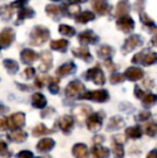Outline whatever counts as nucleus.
Returning <instances> with one entry per match:
<instances>
[{"instance_id":"obj_5","label":"nucleus","mask_w":157,"mask_h":158,"mask_svg":"<svg viewBox=\"0 0 157 158\" xmlns=\"http://www.w3.org/2000/svg\"><path fill=\"white\" fill-rule=\"evenodd\" d=\"M85 87H84L83 83L80 81H72L69 83V85L66 88V95L68 97H72L76 98L78 96H81L82 93L84 92Z\"/></svg>"},{"instance_id":"obj_1","label":"nucleus","mask_w":157,"mask_h":158,"mask_svg":"<svg viewBox=\"0 0 157 158\" xmlns=\"http://www.w3.org/2000/svg\"><path fill=\"white\" fill-rule=\"evenodd\" d=\"M50 38V30L44 26H36L30 32V43L32 45H41Z\"/></svg>"},{"instance_id":"obj_54","label":"nucleus","mask_w":157,"mask_h":158,"mask_svg":"<svg viewBox=\"0 0 157 158\" xmlns=\"http://www.w3.org/2000/svg\"><path fill=\"white\" fill-rule=\"evenodd\" d=\"M151 44H152V45H154V46H157V35H156V37H154L153 39H152Z\"/></svg>"},{"instance_id":"obj_43","label":"nucleus","mask_w":157,"mask_h":158,"mask_svg":"<svg viewBox=\"0 0 157 158\" xmlns=\"http://www.w3.org/2000/svg\"><path fill=\"white\" fill-rule=\"evenodd\" d=\"M124 75L123 74H119V73H115L111 77V83L112 84H118L121 83V82L124 81Z\"/></svg>"},{"instance_id":"obj_10","label":"nucleus","mask_w":157,"mask_h":158,"mask_svg":"<svg viewBox=\"0 0 157 158\" xmlns=\"http://www.w3.org/2000/svg\"><path fill=\"white\" fill-rule=\"evenodd\" d=\"M92 6L96 13L100 15H105L107 14L110 11V6L108 4L107 0H93L92 1Z\"/></svg>"},{"instance_id":"obj_29","label":"nucleus","mask_w":157,"mask_h":158,"mask_svg":"<svg viewBox=\"0 0 157 158\" xmlns=\"http://www.w3.org/2000/svg\"><path fill=\"white\" fill-rule=\"evenodd\" d=\"M58 30L61 35H66V37H73V35H76V29H74L73 27H71V26L65 25V24L59 25Z\"/></svg>"},{"instance_id":"obj_57","label":"nucleus","mask_w":157,"mask_h":158,"mask_svg":"<svg viewBox=\"0 0 157 158\" xmlns=\"http://www.w3.org/2000/svg\"><path fill=\"white\" fill-rule=\"evenodd\" d=\"M53 1H60V0H53Z\"/></svg>"},{"instance_id":"obj_38","label":"nucleus","mask_w":157,"mask_h":158,"mask_svg":"<svg viewBox=\"0 0 157 158\" xmlns=\"http://www.w3.org/2000/svg\"><path fill=\"white\" fill-rule=\"evenodd\" d=\"M8 146L4 140L0 139V156H3L4 158H8L9 156H11V153L8 152Z\"/></svg>"},{"instance_id":"obj_6","label":"nucleus","mask_w":157,"mask_h":158,"mask_svg":"<svg viewBox=\"0 0 157 158\" xmlns=\"http://www.w3.org/2000/svg\"><path fill=\"white\" fill-rule=\"evenodd\" d=\"M141 44H142V38L138 35H132L126 40L125 44H124V46H123V50L125 51L126 53L131 52V51H134L136 48L140 46Z\"/></svg>"},{"instance_id":"obj_2","label":"nucleus","mask_w":157,"mask_h":158,"mask_svg":"<svg viewBox=\"0 0 157 158\" xmlns=\"http://www.w3.org/2000/svg\"><path fill=\"white\" fill-rule=\"evenodd\" d=\"M85 77L87 80H92L97 85H102L105 82L103 72L99 67H94V68L89 69V70L85 73Z\"/></svg>"},{"instance_id":"obj_16","label":"nucleus","mask_w":157,"mask_h":158,"mask_svg":"<svg viewBox=\"0 0 157 158\" xmlns=\"http://www.w3.org/2000/svg\"><path fill=\"white\" fill-rule=\"evenodd\" d=\"M58 124L64 132H69L70 129L73 126V118L70 115H64V116H61L59 118Z\"/></svg>"},{"instance_id":"obj_15","label":"nucleus","mask_w":157,"mask_h":158,"mask_svg":"<svg viewBox=\"0 0 157 158\" xmlns=\"http://www.w3.org/2000/svg\"><path fill=\"white\" fill-rule=\"evenodd\" d=\"M38 57H39L38 54H37L36 52H34L32 50H30V48H25V50H23L21 53V58L25 64L34 63L35 60L38 59Z\"/></svg>"},{"instance_id":"obj_36","label":"nucleus","mask_w":157,"mask_h":158,"mask_svg":"<svg viewBox=\"0 0 157 158\" xmlns=\"http://www.w3.org/2000/svg\"><path fill=\"white\" fill-rule=\"evenodd\" d=\"M53 79H51L48 75L44 74V75H39L38 77L36 79V81H35V85H37L38 87H43L45 84H48V82H51Z\"/></svg>"},{"instance_id":"obj_23","label":"nucleus","mask_w":157,"mask_h":158,"mask_svg":"<svg viewBox=\"0 0 157 158\" xmlns=\"http://www.w3.org/2000/svg\"><path fill=\"white\" fill-rule=\"evenodd\" d=\"M95 19V14L90 11H84L81 14H79L76 17V22L79 24H86L87 22H90Z\"/></svg>"},{"instance_id":"obj_20","label":"nucleus","mask_w":157,"mask_h":158,"mask_svg":"<svg viewBox=\"0 0 157 158\" xmlns=\"http://www.w3.org/2000/svg\"><path fill=\"white\" fill-rule=\"evenodd\" d=\"M54 145H55V142L52 139H50V138H46V139H42L39 142L38 145H37V148H38L40 152H48V151L52 150Z\"/></svg>"},{"instance_id":"obj_25","label":"nucleus","mask_w":157,"mask_h":158,"mask_svg":"<svg viewBox=\"0 0 157 158\" xmlns=\"http://www.w3.org/2000/svg\"><path fill=\"white\" fill-rule=\"evenodd\" d=\"M32 106L35 108H38V109H41V108H44L46 106V99L42 94L40 93H37V94H34L32 95Z\"/></svg>"},{"instance_id":"obj_53","label":"nucleus","mask_w":157,"mask_h":158,"mask_svg":"<svg viewBox=\"0 0 157 158\" xmlns=\"http://www.w3.org/2000/svg\"><path fill=\"white\" fill-rule=\"evenodd\" d=\"M70 3L72 4H79V3H83V2H86L87 0H68Z\"/></svg>"},{"instance_id":"obj_39","label":"nucleus","mask_w":157,"mask_h":158,"mask_svg":"<svg viewBox=\"0 0 157 158\" xmlns=\"http://www.w3.org/2000/svg\"><path fill=\"white\" fill-rule=\"evenodd\" d=\"M113 153H114V156L116 158H123L124 156V150H123V146L122 144H114L113 145Z\"/></svg>"},{"instance_id":"obj_41","label":"nucleus","mask_w":157,"mask_h":158,"mask_svg":"<svg viewBox=\"0 0 157 158\" xmlns=\"http://www.w3.org/2000/svg\"><path fill=\"white\" fill-rule=\"evenodd\" d=\"M145 51H142V52H140V53H138V54H136L134 56V58H132V63L134 64H139V63H142V60H143V58H144V56L147 54H145Z\"/></svg>"},{"instance_id":"obj_52","label":"nucleus","mask_w":157,"mask_h":158,"mask_svg":"<svg viewBox=\"0 0 157 158\" xmlns=\"http://www.w3.org/2000/svg\"><path fill=\"white\" fill-rule=\"evenodd\" d=\"M147 158H157V151H152L147 154Z\"/></svg>"},{"instance_id":"obj_7","label":"nucleus","mask_w":157,"mask_h":158,"mask_svg":"<svg viewBox=\"0 0 157 158\" xmlns=\"http://www.w3.org/2000/svg\"><path fill=\"white\" fill-rule=\"evenodd\" d=\"M78 40L82 45H87V44H95L96 42H98V37L92 30H85L80 33Z\"/></svg>"},{"instance_id":"obj_26","label":"nucleus","mask_w":157,"mask_h":158,"mask_svg":"<svg viewBox=\"0 0 157 158\" xmlns=\"http://www.w3.org/2000/svg\"><path fill=\"white\" fill-rule=\"evenodd\" d=\"M68 48V41L64 39L59 40H54V41L51 42V48L55 51H63L65 52L66 48Z\"/></svg>"},{"instance_id":"obj_11","label":"nucleus","mask_w":157,"mask_h":158,"mask_svg":"<svg viewBox=\"0 0 157 158\" xmlns=\"http://www.w3.org/2000/svg\"><path fill=\"white\" fill-rule=\"evenodd\" d=\"M143 75H144V72H143L142 69L136 68V67H130L125 71L124 77H127L130 81H138V80L142 79Z\"/></svg>"},{"instance_id":"obj_27","label":"nucleus","mask_w":157,"mask_h":158,"mask_svg":"<svg viewBox=\"0 0 157 158\" xmlns=\"http://www.w3.org/2000/svg\"><path fill=\"white\" fill-rule=\"evenodd\" d=\"M3 66L6 67V69L8 70V72L11 73V74H14V73H16L17 71H19V64H17L15 60H13V59H4V60H3Z\"/></svg>"},{"instance_id":"obj_18","label":"nucleus","mask_w":157,"mask_h":158,"mask_svg":"<svg viewBox=\"0 0 157 158\" xmlns=\"http://www.w3.org/2000/svg\"><path fill=\"white\" fill-rule=\"evenodd\" d=\"M74 71H76V64L73 63H67L59 67L57 69L56 73L58 77H66V75H69L71 73H73Z\"/></svg>"},{"instance_id":"obj_33","label":"nucleus","mask_w":157,"mask_h":158,"mask_svg":"<svg viewBox=\"0 0 157 158\" xmlns=\"http://www.w3.org/2000/svg\"><path fill=\"white\" fill-rule=\"evenodd\" d=\"M51 132H52V130H50V129H48L44 125L40 124L36 128H34L32 135H34L35 137H40V135H48V133H51Z\"/></svg>"},{"instance_id":"obj_17","label":"nucleus","mask_w":157,"mask_h":158,"mask_svg":"<svg viewBox=\"0 0 157 158\" xmlns=\"http://www.w3.org/2000/svg\"><path fill=\"white\" fill-rule=\"evenodd\" d=\"M35 15V11L32 10L29 6H23L19 10L17 13V21H16V25H19V22H22L25 19H31Z\"/></svg>"},{"instance_id":"obj_8","label":"nucleus","mask_w":157,"mask_h":158,"mask_svg":"<svg viewBox=\"0 0 157 158\" xmlns=\"http://www.w3.org/2000/svg\"><path fill=\"white\" fill-rule=\"evenodd\" d=\"M14 31L11 28H4L0 33V48H8L14 40Z\"/></svg>"},{"instance_id":"obj_55","label":"nucleus","mask_w":157,"mask_h":158,"mask_svg":"<svg viewBox=\"0 0 157 158\" xmlns=\"http://www.w3.org/2000/svg\"><path fill=\"white\" fill-rule=\"evenodd\" d=\"M6 109L4 108L3 106H2V104H0V113H2V112H4V111H6Z\"/></svg>"},{"instance_id":"obj_3","label":"nucleus","mask_w":157,"mask_h":158,"mask_svg":"<svg viewBox=\"0 0 157 158\" xmlns=\"http://www.w3.org/2000/svg\"><path fill=\"white\" fill-rule=\"evenodd\" d=\"M80 98L82 99H89V100H94L97 102H105L109 99V94H108L107 90H94V92H88L85 94L81 95Z\"/></svg>"},{"instance_id":"obj_24","label":"nucleus","mask_w":157,"mask_h":158,"mask_svg":"<svg viewBox=\"0 0 157 158\" xmlns=\"http://www.w3.org/2000/svg\"><path fill=\"white\" fill-rule=\"evenodd\" d=\"M72 153L76 158H85L87 156V146L82 143L76 144V145L73 146Z\"/></svg>"},{"instance_id":"obj_46","label":"nucleus","mask_w":157,"mask_h":158,"mask_svg":"<svg viewBox=\"0 0 157 158\" xmlns=\"http://www.w3.org/2000/svg\"><path fill=\"white\" fill-rule=\"evenodd\" d=\"M28 0H16V1L12 2L11 3V8H23V6H25V3L27 2Z\"/></svg>"},{"instance_id":"obj_31","label":"nucleus","mask_w":157,"mask_h":158,"mask_svg":"<svg viewBox=\"0 0 157 158\" xmlns=\"http://www.w3.org/2000/svg\"><path fill=\"white\" fill-rule=\"evenodd\" d=\"M140 19H141V22H142L145 26H147L149 28H151V29L156 30V31H157V27H156L155 23L153 22V19H150V17L147 16V14H145V13H141Z\"/></svg>"},{"instance_id":"obj_22","label":"nucleus","mask_w":157,"mask_h":158,"mask_svg":"<svg viewBox=\"0 0 157 158\" xmlns=\"http://www.w3.org/2000/svg\"><path fill=\"white\" fill-rule=\"evenodd\" d=\"M72 53H73L76 56H78V57H80V58L84 59V60L92 61V55H90L88 48H74V50H72Z\"/></svg>"},{"instance_id":"obj_50","label":"nucleus","mask_w":157,"mask_h":158,"mask_svg":"<svg viewBox=\"0 0 157 158\" xmlns=\"http://www.w3.org/2000/svg\"><path fill=\"white\" fill-rule=\"evenodd\" d=\"M150 115H151V113L147 112V111H144V112H142L140 115H139V119H140V121H145V119L149 118Z\"/></svg>"},{"instance_id":"obj_9","label":"nucleus","mask_w":157,"mask_h":158,"mask_svg":"<svg viewBox=\"0 0 157 158\" xmlns=\"http://www.w3.org/2000/svg\"><path fill=\"white\" fill-rule=\"evenodd\" d=\"M25 124V115L24 113H15V114L11 115L10 118L8 119V127L14 129H19Z\"/></svg>"},{"instance_id":"obj_47","label":"nucleus","mask_w":157,"mask_h":158,"mask_svg":"<svg viewBox=\"0 0 157 158\" xmlns=\"http://www.w3.org/2000/svg\"><path fill=\"white\" fill-rule=\"evenodd\" d=\"M17 158H34V154L29 151H22L19 154H17Z\"/></svg>"},{"instance_id":"obj_28","label":"nucleus","mask_w":157,"mask_h":158,"mask_svg":"<svg viewBox=\"0 0 157 158\" xmlns=\"http://www.w3.org/2000/svg\"><path fill=\"white\" fill-rule=\"evenodd\" d=\"M112 53H113V50H112V48L109 45H101L98 50L99 57L105 59V60H107V59H110Z\"/></svg>"},{"instance_id":"obj_34","label":"nucleus","mask_w":157,"mask_h":158,"mask_svg":"<svg viewBox=\"0 0 157 158\" xmlns=\"http://www.w3.org/2000/svg\"><path fill=\"white\" fill-rule=\"evenodd\" d=\"M45 11L51 17H54L55 19H57L59 17V12H60V10H59L58 6H53V4H48L45 8Z\"/></svg>"},{"instance_id":"obj_42","label":"nucleus","mask_w":157,"mask_h":158,"mask_svg":"<svg viewBox=\"0 0 157 158\" xmlns=\"http://www.w3.org/2000/svg\"><path fill=\"white\" fill-rule=\"evenodd\" d=\"M124 125L123 119H121L119 117H114V118L111 119V124H110V127L113 126V128H119Z\"/></svg>"},{"instance_id":"obj_12","label":"nucleus","mask_w":157,"mask_h":158,"mask_svg":"<svg viewBox=\"0 0 157 158\" xmlns=\"http://www.w3.org/2000/svg\"><path fill=\"white\" fill-rule=\"evenodd\" d=\"M101 121L102 117L99 114H92L87 118V127L90 131H98L101 128Z\"/></svg>"},{"instance_id":"obj_56","label":"nucleus","mask_w":157,"mask_h":158,"mask_svg":"<svg viewBox=\"0 0 157 158\" xmlns=\"http://www.w3.org/2000/svg\"><path fill=\"white\" fill-rule=\"evenodd\" d=\"M38 158H51V157H48V156H45V157H38Z\"/></svg>"},{"instance_id":"obj_13","label":"nucleus","mask_w":157,"mask_h":158,"mask_svg":"<svg viewBox=\"0 0 157 158\" xmlns=\"http://www.w3.org/2000/svg\"><path fill=\"white\" fill-rule=\"evenodd\" d=\"M130 10V4L128 0H121L118 3L116 4V10H115V16L122 17L128 15V12Z\"/></svg>"},{"instance_id":"obj_19","label":"nucleus","mask_w":157,"mask_h":158,"mask_svg":"<svg viewBox=\"0 0 157 158\" xmlns=\"http://www.w3.org/2000/svg\"><path fill=\"white\" fill-rule=\"evenodd\" d=\"M109 156V150L105 148H102L100 145H95L92 148V158H107Z\"/></svg>"},{"instance_id":"obj_21","label":"nucleus","mask_w":157,"mask_h":158,"mask_svg":"<svg viewBox=\"0 0 157 158\" xmlns=\"http://www.w3.org/2000/svg\"><path fill=\"white\" fill-rule=\"evenodd\" d=\"M8 137L15 142H23V141H25L26 138H27V133H26L25 131L21 130V129H15V130L11 131V132L9 133Z\"/></svg>"},{"instance_id":"obj_40","label":"nucleus","mask_w":157,"mask_h":158,"mask_svg":"<svg viewBox=\"0 0 157 158\" xmlns=\"http://www.w3.org/2000/svg\"><path fill=\"white\" fill-rule=\"evenodd\" d=\"M147 135H150V137H154L157 132V124L155 123H150L147 127Z\"/></svg>"},{"instance_id":"obj_4","label":"nucleus","mask_w":157,"mask_h":158,"mask_svg":"<svg viewBox=\"0 0 157 158\" xmlns=\"http://www.w3.org/2000/svg\"><path fill=\"white\" fill-rule=\"evenodd\" d=\"M116 26L121 31L125 33H129L134 30V22L129 15H125V16L118 17V22H116Z\"/></svg>"},{"instance_id":"obj_51","label":"nucleus","mask_w":157,"mask_h":158,"mask_svg":"<svg viewBox=\"0 0 157 158\" xmlns=\"http://www.w3.org/2000/svg\"><path fill=\"white\" fill-rule=\"evenodd\" d=\"M8 127V121L4 117H0V129H6Z\"/></svg>"},{"instance_id":"obj_35","label":"nucleus","mask_w":157,"mask_h":158,"mask_svg":"<svg viewBox=\"0 0 157 158\" xmlns=\"http://www.w3.org/2000/svg\"><path fill=\"white\" fill-rule=\"evenodd\" d=\"M142 102L144 106H152L154 103L157 102V96L153 94H145L144 97L142 98Z\"/></svg>"},{"instance_id":"obj_45","label":"nucleus","mask_w":157,"mask_h":158,"mask_svg":"<svg viewBox=\"0 0 157 158\" xmlns=\"http://www.w3.org/2000/svg\"><path fill=\"white\" fill-rule=\"evenodd\" d=\"M59 90V87H58V84H57V81H52L50 82V92L53 93V94H57Z\"/></svg>"},{"instance_id":"obj_48","label":"nucleus","mask_w":157,"mask_h":158,"mask_svg":"<svg viewBox=\"0 0 157 158\" xmlns=\"http://www.w3.org/2000/svg\"><path fill=\"white\" fill-rule=\"evenodd\" d=\"M134 95L137 96V98H141V99H142L145 96V93L143 92V90H141L138 86H136V87H134Z\"/></svg>"},{"instance_id":"obj_37","label":"nucleus","mask_w":157,"mask_h":158,"mask_svg":"<svg viewBox=\"0 0 157 158\" xmlns=\"http://www.w3.org/2000/svg\"><path fill=\"white\" fill-rule=\"evenodd\" d=\"M88 112H90V108H87V106H78V108L74 109V114L76 116H80L81 117H86L88 115Z\"/></svg>"},{"instance_id":"obj_14","label":"nucleus","mask_w":157,"mask_h":158,"mask_svg":"<svg viewBox=\"0 0 157 158\" xmlns=\"http://www.w3.org/2000/svg\"><path fill=\"white\" fill-rule=\"evenodd\" d=\"M41 64L39 66V69L42 72H45L52 66V61H53V57L51 55L50 52H43L41 54Z\"/></svg>"},{"instance_id":"obj_49","label":"nucleus","mask_w":157,"mask_h":158,"mask_svg":"<svg viewBox=\"0 0 157 158\" xmlns=\"http://www.w3.org/2000/svg\"><path fill=\"white\" fill-rule=\"evenodd\" d=\"M105 66L108 67V69H109V70H111V71H112V70H115V69H116L115 64L112 63L111 59H107V60L105 61Z\"/></svg>"},{"instance_id":"obj_44","label":"nucleus","mask_w":157,"mask_h":158,"mask_svg":"<svg viewBox=\"0 0 157 158\" xmlns=\"http://www.w3.org/2000/svg\"><path fill=\"white\" fill-rule=\"evenodd\" d=\"M35 74H36V70H35L32 67H28V68H26L25 71H24V75H25L27 79H31V77H34Z\"/></svg>"},{"instance_id":"obj_30","label":"nucleus","mask_w":157,"mask_h":158,"mask_svg":"<svg viewBox=\"0 0 157 158\" xmlns=\"http://www.w3.org/2000/svg\"><path fill=\"white\" fill-rule=\"evenodd\" d=\"M155 63H157V53L151 52L145 55L141 64H142L143 66H151V64H153Z\"/></svg>"},{"instance_id":"obj_32","label":"nucleus","mask_w":157,"mask_h":158,"mask_svg":"<svg viewBox=\"0 0 157 158\" xmlns=\"http://www.w3.org/2000/svg\"><path fill=\"white\" fill-rule=\"evenodd\" d=\"M126 135L127 137L132 138V139H138L141 137V129L140 127L134 126V127H130L126 130Z\"/></svg>"}]
</instances>
